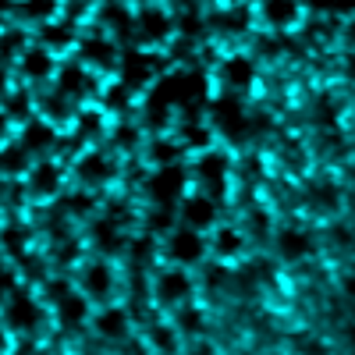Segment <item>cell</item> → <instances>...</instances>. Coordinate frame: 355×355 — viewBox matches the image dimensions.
Listing matches in <instances>:
<instances>
[{
  "mask_svg": "<svg viewBox=\"0 0 355 355\" xmlns=\"http://www.w3.org/2000/svg\"><path fill=\"white\" fill-rule=\"evenodd\" d=\"M57 85H61L64 96H82V89H85V71H82L78 64H68V68H61V78H57Z\"/></svg>",
  "mask_w": 355,
  "mask_h": 355,
  "instance_id": "obj_22",
  "label": "cell"
},
{
  "mask_svg": "<svg viewBox=\"0 0 355 355\" xmlns=\"http://www.w3.org/2000/svg\"><path fill=\"white\" fill-rule=\"evenodd\" d=\"M43 43H46V50L71 46V25H46L43 28Z\"/></svg>",
  "mask_w": 355,
  "mask_h": 355,
  "instance_id": "obj_25",
  "label": "cell"
},
{
  "mask_svg": "<svg viewBox=\"0 0 355 355\" xmlns=\"http://www.w3.org/2000/svg\"><path fill=\"white\" fill-rule=\"evenodd\" d=\"M135 28H139L142 40L160 43V40L171 36V15L160 11V8H142V11L135 15Z\"/></svg>",
  "mask_w": 355,
  "mask_h": 355,
  "instance_id": "obj_6",
  "label": "cell"
},
{
  "mask_svg": "<svg viewBox=\"0 0 355 355\" xmlns=\"http://www.w3.org/2000/svg\"><path fill=\"white\" fill-rule=\"evenodd\" d=\"M75 171H78V178H85L89 185H100V182H110L117 167H114V160H107L103 153H85Z\"/></svg>",
  "mask_w": 355,
  "mask_h": 355,
  "instance_id": "obj_12",
  "label": "cell"
},
{
  "mask_svg": "<svg viewBox=\"0 0 355 355\" xmlns=\"http://www.w3.org/2000/svg\"><path fill=\"white\" fill-rule=\"evenodd\" d=\"M150 341H153V348L160 355H174L178 352V331L174 327H160V323H157V327L150 331Z\"/></svg>",
  "mask_w": 355,
  "mask_h": 355,
  "instance_id": "obj_24",
  "label": "cell"
},
{
  "mask_svg": "<svg viewBox=\"0 0 355 355\" xmlns=\"http://www.w3.org/2000/svg\"><path fill=\"white\" fill-rule=\"evenodd\" d=\"M345 64H348V75L355 78V53H348V61H345Z\"/></svg>",
  "mask_w": 355,
  "mask_h": 355,
  "instance_id": "obj_47",
  "label": "cell"
},
{
  "mask_svg": "<svg viewBox=\"0 0 355 355\" xmlns=\"http://www.w3.org/2000/svg\"><path fill=\"white\" fill-rule=\"evenodd\" d=\"M82 132H85V135H93V132H100V114H96V110H89V114H82Z\"/></svg>",
  "mask_w": 355,
  "mask_h": 355,
  "instance_id": "obj_40",
  "label": "cell"
},
{
  "mask_svg": "<svg viewBox=\"0 0 355 355\" xmlns=\"http://www.w3.org/2000/svg\"><path fill=\"white\" fill-rule=\"evenodd\" d=\"M4 171L8 174H21L25 171V146H8L4 150Z\"/></svg>",
  "mask_w": 355,
  "mask_h": 355,
  "instance_id": "obj_30",
  "label": "cell"
},
{
  "mask_svg": "<svg viewBox=\"0 0 355 355\" xmlns=\"http://www.w3.org/2000/svg\"><path fill=\"white\" fill-rule=\"evenodd\" d=\"M334 15H355V0H331Z\"/></svg>",
  "mask_w": 355,
  "mask_h": 355,
  "instance_id": "obj_41",
  "label": "cell"
},
{
  "mask_svg": "<svg viewBox=\"0 0 355 355\" xmlns=\"http://www.w3.org/2000/svg\"><path fill=\"white\" fill-rule=\"evenodd\" d=\"M206 96V78L202 71H185L182 75V93H178V103H199Z\"/></svg>",
  "mask_w": 355,
  "mask_h": 355,
  "instance_id": "obj_21",
  "label": "cell"
},
{
  "mask_svg": "<svg viewBox=\"0 0 355 355\" xmlns=\"http://www.w3.org/2000/svg\"><path fill=\"white\" fill-rule=\"evenodd\" d=\"M53 11H57V0H21V15H25V18L46 21Z\"/></svg>",
  "mask_w": 355,
  "mask_h": 355,
  "instance_id": "obj_27",
  "label": "cell"
},
{
  "mask_svg": "<svg viewBox=\"0 0 355 355\" xmlns=\"http://www.w3.org/2000/svg\"><path fill=\"white\" fill-rule=\"evenodd\" d=\"M96 245H100V249H110V252L121 249V239H117L114 224H96Z\"/></svg>",
  "mask_w": 355,
  "mask_h": 355,
  "instance_id": "obj_31",
  "label": "cell"
},
{
  "mask_svg": "<svg viewBox=\"0 0 355 355\" xmlns=\"http://www.w3.org/2000/svg\"><path fill=\"white\" fill-rule=\"evenodd\" d=\"M220 75H224V82L231 89H249L252 78H256V68H252V61L245 53H231L224 61V68H220Z\"/></svg>",
  "mask_w": 355,
  "mask_h": 355,
  "instance_id": "obj_11",
  "label": "cell"
},
{
  "mask_svg": "<svg viewBox=\"0 0 355 355\" xmlns=\"http://www.w3.org/2000/svg\"><path fill=\"white\" fill-rule=\"evenodd\" d=\"M178 153H182V150H178L174 142H153L150 160H153V164H160V167H171V164L178 160Z\"/></svg>",
  "mask_w": 355,
  "mask_h": 355,
  "instance_id": "obj_29",
  "label": "cell"
},
{
  "mask_svg": "<svg viewBox=\"0 0 355 355\" xmlns=\"http://www.w3.org/2000/svg\"><path fill=\"white\" fill-rule=\"evenodd\" d=\"M309 196L316 199V206H320V210H334V206H338V189L334 185H327V182H323V185H313L309 189Z\"/></svg>",
  "mask_w": 355,
  "mask_h": 355,
  "instance_id": "obj_28",
  "label": "cell"
},
{
  "mask_svg": "<svg viewBox=\"0 0 355 355\" xmlns=\"http://www.w3.org/2000/svg\"><path fill=\"white\" fill-rule=\"evenodd\" d=\"M341 291L348 295V299H355V270H348V274L341 277Z\"/></svg>",
  "mask_w": 355,
  "mask_h": 355,
  "instance_id": "obj_42",
  "label": "cell"
},
{
  "mask_svg": "<svg viewBox=\"0 0 355 355\" xmlns=\"http://www.w3.org/2000/svg\"><path fill=\"white\" fill-rule=\"evenodd\" d=\"M85 316H89V302L82 295H68L64 302H57V320H61V327H68V331L82 327Z\"/></svg>",
  "mask_w": 355,
  "mask_h": 355,
  "instance_id": "obj_17",
  "label": "cell"
},
{
  "mask_svg": "<svg viewBox=\"0 0 355 355\" xmlns=\"http://www.w3.org/2000/svg\"><path fill=\"white\" fill-rule=\"evenodd\" d=\"M160 71V57L157 53H128L121 64V78L128 89H142L153 75Z\"/></svg>",
  "mask_w": 355,
  "mask_h": 355,
  "instance_id": "obj_4",
  "label": "cell"
},
{
  "mask_svg": "<svg viewBox=\"0 0 355 355\" xmlns=\"http://www.w3.org/2000/svg\"><path fill=\"white\" fill-rule=\"evenodd\" d=\"M71 295V284L68 281H46V299L50 302H64Z\"/></svg>",
  "mask_w": 355,
  "mask_h": 355,
  "instance_id": "obj_34",
  "label": "cell"
},
{
  "mask_svg": "<svg viewBox=\"0 0 355 355\" xmlns=\"http://www.w3.org/2000/svg\"><path fill=\"white\" fill-rule=\"evenodd\" d=\"M182 189H185V171L182 167H160L153 178H150V196L157 199V202H174L178 196H182Z\"/></svg>",
  "mask_w": 355,
  "mask_h": 355,
  "instance_id": "obj_5",
  "label": "cell"
},
{
  "mask_svg": "<svg viewBox=\"0 0 355 355\" xmlns=\"http://www.w3.org/2000/svg\"><path fill=\"white\" fill-rule=\"evenodd\" d=\"M348 341H352V345H355V327H348Z\"/></svg>",
  "mask_w": 355,
  "mask_h": 355,
  "instance_id": "obj_48",
  "label": "cell"
},
{
  "mask_svg": "<svg viewBox=\"0 0 355 355\" xmlns=\"http://www.w3.org/2000/svg\"><path fill=\"white\" fill-rule=\"evenodd\" d=\"M28 114V96L25 93H11L8 96V117H25Z\"/></svg>",
  "mask_w": 355,
  "mask_h": 355,
  "instance_id": "obj_35",
  "label": "cell"
},
{
  "mask_svg": "<svg viewBox=\"0 0 355 355\" xmlns=\"http://www.w3.org/2000/svg\"><path fill=\"white\" fill-rule=\"evenodd\" d=\"M21 75H25V78H33V82L50 78V75H53V50L40 46V50L21 53Z\"/></svg>",
  "mask_w": 355,
  "mask_h": 355,
  "instance_id": "obj_13",
  "label": "cell"
},
{
  "mask_svg": "<svg viewBox=\"0 0 355 355\" xmlns=\"http://www.w3.org/2000/svg\"><path fill=\"white\" fill-rule=\"evenodd\" d=\"M89 206H93V199H89L85 192H75V196H68V214H75V217H85V214H89Z\"/></svg>",
  "mask_w": 355,
  "mask_h": 355,
  "instance_id": "obj_33",
  "label": "cell"
},
{
  "mask_svg": "<svg viewBox=\"0 0 355 355\" xmlns=\"http://www.w3.org/2000/svg\"><path fill=\"white\" fill-rule=\"evenodd\" d=\"M21 146L25 150H50L53 146V128L46 121H28L21 132Z\"/></svg>",
  "mask_w": 355,
  "mask_h": 355,
  "instance_id": "obj_20",
  "label": "cell"
},
{
  "mask_svg": "<svg viewBox=\"0 0 355 355\" xmlns=\"http://www.w3.org/2000/svg\"><path fill=\"white\" fill-rule=\"evenodd\" d=\"M178 320H182V331H199L202 327V313L199 309H185Z\"/></svg>",
  "mask_w": 355,
  "mask_h": 355,
  "instance_id": "obj_38",
  "label": "cell"
},
{
  "mask_svg": "<svg viewBox=\"0 0 355 355\" xmlns=\"http://www.w3.org/2000/svg\"><path fill=\"white\" fill-rule=\"evenodd\" d=\"M196 174H199V182L210 189V192H224V178H227V157L210 150V153H202L199 164H196Z\"/></svg>",
  "mask_w": 355,
  "mask_h": 355,
  "instance_id": "obj_7",
  "label": "cell"
},
{
  "mask_svg": "<svg viewBox=\"0 0 355 355\" xmlns=\"http://www.w3.org/2000/svg\"><path fill=\"white\" fill-rule=\"evenodd\" d=\"M189 291H192V281H189L185 270H164L157 277V299L164 306H174V302L189 299Z\"/></svg>",
  "mask_w": 355,
  "mask_h": 355,
  "instance_id": "obj_8",
  "label": "cell"
},
{
  "mask_svg": "<svg viewBox=\"0 0 355 355\" xmlns=\"http://www.w3.org/2000/svg\"><path fill=\"white\" fill-rule=\"evenodd\" d=\"M313 249V242H309V234L306 231H281L277 234V252H281V259H302L306 252Z\"/></svg>",
  "mask_w": 355,
  "mask_h": 355,
  "instance_id": "obj_18",
  "label": "cell"
},
{
  "mask_svg": "<svg viewBox=\"0 0 355 355\" xmlns=\"http://www.w3.org/2000/svg\"><path fill=\"white\" fill-rule=\"evenodd\" d=\"M82 288L89 291V299H107L110 288H114V274L107 263H93L89 270L82 274Z\"/></svg>",
  "mask_w": 355,
  "mask_h": 355,
  "instance_id": "obj_15",
  "label": "cell"
},
{
  "mask_svg": "<svg viewBox=\"0 0 355 355\" xmlns=\"http://www.w3.org/2000/svg\"><path fill=\"white\" fill-rule=\"evenodd\" d=\"M299 15V0H263V21L270 28H291Z\"/></svg>",
  "mask_w": 355,
  "mask_h": 355,
  "instance_id": "obj_10",
  "label": "cell"
},
{
  "mask_svg": "<svg viewBox=\"0 0 355 355\" xmlns=\"http://www.w3.org/2000/svg\"><path fill=\"white\" fill-rule=\"evenodd\" d=\"M249 25V11L245 8H234L220 18V28H227V33H242V28Z\"/></svg>",
  "mask_w": 355,
  "mask_h": 355,
  "instance_id": "obj_32",
  "label": "cell"
},
{
  "mask_svg": "<svg viewBox=\"0 0 355 355\" xmlns=\"http://www.w3.org/2000/svg\"><path fill=\"white\" fill-rule=\"evenodd\" d=\"M4 242H8V252H11V256H18V252L25 249V231L8 227V239H4Z\"/></svg>",
  "mask_w": 355,
  "mask_h": 355,
  "instance_id": "obj_36",
  "label": "cell"
},
{
  "mask_svg": "<svg viewBox=\"0 0 355 355\" xmlns=\"http://www.w3.org/2000/svg\"><path fill=\"white\" fill-rule=\"evenodd\" d=\"M82 57L89 64H96V68H110L117 61V50H114V43L107 36H89L82 43Z\"/></svg>",
  "mask_w": 355,
  "mask_h": 355,
  "instance_id": "obj_16",
  "label": "cell"
},
{
  "mask_svg": "<svg viewBox=\"0 0 355 355\" xmlns=\"http://www.w3.org/2000/svg\"><path fill=\"white\" fill-rule=\"evenodd\" d=\"M167 252H171L174 263H199L206 256V242H202V234L196 227H182V231L171 234Z\"/></svg>",
  "mask_w": 355,
  "mask_h": 355,
  "instance_id": "obj_3",
  "label": "cell"
},
{
  "mask_svg": "<svg viewBox=\"0 0 355 355\" xmlns=\"http://www.w3.org/2000/svg\"><path fill=\"white\" fill-rule=\"evenodd\" d=\"M345 40H348V46L355 50V18L348 21V28H345Z\"/></svg>",
  "mask_w": 355,
  "mask_h": 355,
  "instance_id": "obj_44",
  "label": "cell"
},
{
  "mask_svg": "<svg viewBox=\"0 0 355 355\" xmlns=\"http://www.w3.org/2000/svg\"><path fill=\"white\" fill-rule=\"evenodd\" d=\"M40 320H43V309L36 306L33 295L18 291L8 299V327L11 331H33V327H40Z\"/></svg>",
  "mask_w": 355,
  "mask_h": 355,
  "instance_id": "obj_1",
  "label": "cell"
},
{
  "mask_svg": "<svg viewBox=\"0 0 355 355\" xmlns=\"http://www.w3.org/2000/svg\"><path fill=\"white\" fill-rule=\"evenodd\" d=\"M192 355H214V348L210 345H196V352Z\"/></svg>",
  "mask_w": 355,
  "mask_h": 355,
  "instance_id": "obj_46",
  "label": "cell"
},
{
  "mask_svg": "<svg viewBox=\"0 0 355 355\" xmlns=\"http://www.w3.org/2000/svg\"><path fill=\"white\" fill-rule=\"evenodd\" d=\"M316 117H320V125H334V121H338V107H334L331 100H320Z\"/></svg>",
  "mask_w": 355,
  "mask_h": 355,
  "instance_id": "obj_37",
  "label": "cell"
},
{
  "mask_svg": "<svg viewBox=\"0 0 355 355\" xmlns=\"http://www.w3.org/2000/svg\"><path fill=\"white\" fill-rule=\"evenodd\" d=\"M306 8H316V11H323V8H331V0H306Z\"/></svg>",
  "mask_w": 355,
  "mask_h": 355,
  "instance_id": "obj_45",
  "label": "cell"
},
{
  "mask_svg": "<svg viewBox=\"0 0 355 355\" xmlns=\"http://www.w3.org/2000/svg\"><path fill=\"white\" fill-rule=\"evenodd\" d=\"M103 21H110L114 28H125L128 25V15L121 8H110V11H103Z\"/></svg>",
  "mask_w": 355,
  "mask_h": 355,
  "instance_id": "obj_39",
  "label": "cell"
},
{
  "mask_svg": "<svg viewBox=\"0 0 355 355\" xmlns=\"http://www.w3.org/2000/svg\"><path fill=\"white\" fill-rule=\"evenodd\" d=\"M214 117H217V128H220L227 139H234V142L245 139L249 121H245V114H242V103H239V100H231V96L217 100V103H214Z\"/></svg>",
  "mask_w": 355,
  "mask_h": 355,
  "instance_id": "obj_2",
  "label": "cell"
},
{
  "mask_svg": "<svg viewBox=\"0 0 355 355\" xmlns=\"http://www.w3.org/2000/svg\"><path fill=\"white\" fill-rule=\"evenodd\" d=\"M57 189H61V167L57 164H40V167H33V192L36 196H53Z\"/></svg>",
  "mask_w": 355,
  "mask_h": 355,
  "instance_id": "obj_19",
  "label": "cell"
},
{
  "mask_svg": "<svg viewBox=\"0 0 355 355\" xmlns=\"http://www.w3.org/2000/svg\"><path fill=\"white\" fill-rule=\"evenodd\" d=\"M214 245H217V256H224V259H227V256H239L245 242H242V234L234 231V227H220V231H217V242H214Z\"/></svg>",
  "mask_w": 355,
  "mask_h": 355,
  "instance_id": "obj_23",
  "label": "cell"
},
{
  "mask_svg": "<svg viewBox=\"0 0 355 355\" xmlns=\"http://www.w3.org/2000/svg\"><path fill=\"white\" fill-rule=\"evenodd\" d=\"M93 327H96V334L107 338V341H121V338L128 334V313H125V309H103V313L93 320Z\"/></svg>",
  "mask_w": 355,
  "mask_h": 355,
  "instance_id": "obj_14",
  "label": "cell"
},
{
  "mask_svg": "<svg viewBox=\"0 0 355 355\" xmlns=\"http://www.w3.org/2000/svg\"><path fill=\"white\" fill-rule=\"evenodd\" d=\"M182 139H185V146H192V150H210V128H202L199 121H192V125H185L182 128Z\"/></svg>",
  "mask_w": 355,
  "mask_h": 355,
  "instance_id": "obj_26",
  "label": "cell"
},
{
  "mask_svg": "<svg viewBox=\"0 0 355 355\" xmlns=\"http://www.w3.org/2000/svg\"><path fill=\"white\" fill-rule=\"evenodd\" d=\"M18 43H21V33H8V40H4L8 57H15V53H18Z\"/></svg>",
  "mask_w": 355,
  "mask_h": 355,
  "instance_id": "obj_43",
  "label": "cell"
},
{
  "mask_svg": "<svg viewBox=\"0 0 355 355\" xmlns=\"http://www.w3.org/2000/svg\"><path fill=\"white\" fill-rule=\"evenodd\" d=\"M182 220H185V227H196V231L210 227V224L217 220V206H214V199H206V196H192V199H185V206H182Z\"/></svg>",
  "mask_w": 355,
  "mask_h": 355,
  "instance_id": "obj_9",
  "label": "cell"
}]
</instances>
